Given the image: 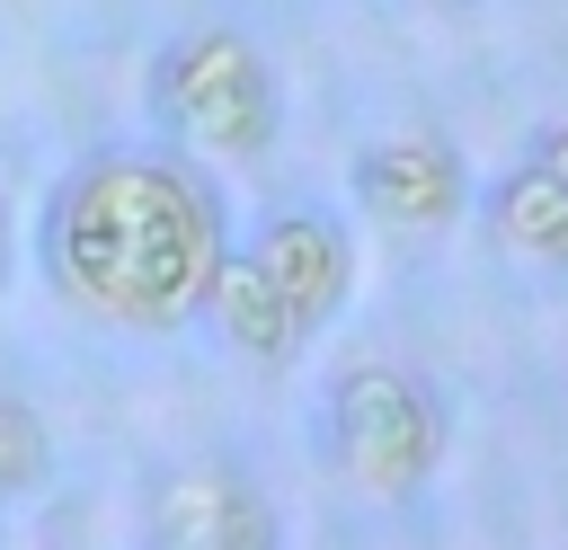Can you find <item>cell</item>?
<instances>
[{
    "instance_id": "obj_3",
    "label": "cell",
    "mask_w": 568,
    "mask_h": 550,
    "mask_svg": "<svg viewBox=\"0 0 568 550\" xmlns=\"http://www.w3.org/2000/svg\"><path fill=\"white\" fill-rule=\"evenodd\" d=\"M320 435H328V461H337L364 497H408V488H426V470L444 461V408L426 399V381H408V373H390V364L337 373Z\"/></svg>"
},
{
    "instance_id": "obj_7",
    "label": "cell",
    "mask_w": 568,
    "mask_h": 550,
    "mask_svg": "<svg viewBox=\"0 0 568 550\" xmlns=\"http://www.w3.org/2000/svg\"><path fill=\"white\" fill-rule=\"evenodd\" d=\"M204 319L222 328V346L231 355H248V364H293L302 355V319H293V302L266 284V266L248 257V248H231L222 266H213V293H204Z\"/></svg>"
},
{
    "instance_id": "obj_8",
    "label": "cell",
    "mask_w": 568,
    "mask_h": 550,
    "mask_svg": "<svg viewBox=\"0 0 568 550\" xmlns=\"http://www.w3.org/2000/svg\"><path fill=\"white\" fill-rule=\"evenodd\" d=\"M488 240L506 257H568V186L541 160H524L515 177L488 186Z\"/></svg>"
},
{
    "instance_id": "obj_10",
    "label": "cell",
    "mask_w": 568,
    "mask_h": 550,
    "mask_svg": "<svg viewBox=\"0 0 568 550\" xmlns=\"http://www.w3.org/2000/svg\"><path fill=\"white\" fill-rule=\"evenodd\" d=\"M532 160H541V169H550V177H559V186H568V124H550V133H541V151H532Z\"/></svg>"
},
{
    "instance_id": "obj_2",
    "label": "cell",
    "mask_w": 568,
    "mask_h": 550,
    "mask_svg": "<svg viewBox=\"0 0 568 550\" xmlns=\"http://www.w3.org/2000/svg\"><path fill=\"white\" fill-rule=\"evenodd\" d=\"M151 115L169 124L178 151L195 160H257L284 124V98H275V71L248 35L231 27H195L160 53L151 71Z\"/></svg>"
},
{
    "instance_id": "obj_11",
    "label": "cell",
    "mask_w": 568,
    "mask_h": 550,
    "mask_svg": "<svg viewBox=\"0 0 568 550\" xmlns=\"http://www.w3.org/2000/svg\"><path fill=\"white\" fill-rule=\"evenodd\" d=\"M0 275H9V213H0Z\"/></svg>"
},
{
    "instance_id": "obj_9",
    "label": "cell",
    "mask_w": 568,
    "mask_h": 550,
    "mask_svg": "<svg viewBox=\"0 0 568 550\" xmlns=\"http://www.w3.org/2000/svg\"><path fill=\"white\" fill-rule=\"evenodd\" d=\"M44 417L18 399V390H0V497H18V488H36L44 479Z\"/></svg>"
},
{
    "instance_id": "obj_5",
    "label": "cell",
    "mask_w": 568,
    "mask_h": 550,
    "mask_svg": "<svg viewBox=\"0 0 568 550\" xmlns=\"http://www.w3.org/2000/svg\"><path fill=\"white\" fill-rule=\"evenodd\" d=\"M355 204L382 231H444L462 213V151L444 133H390L355 151Z\"/></svg>"
},
{
    "instance_id": "obj_6",
    "label": "cell",
    "mask_w": 568,
    "mask_h": 550,
    "mask_svg": "<svg viewBox=\"0 0 568 550\" xmlns=\"http://www.w3.org/2000/svg\"><path fill=\"white\" fill-rule=\"evenodd\" d=\"M248 257L266 266V284L293 302L302 328L337 319V302H346V284H355V248H346V231H337L328 213H311V204L275 213V222L248 240Z\"/></svg>"
},
{
    "instance_id": "obj_1",
    "label": "cell",
    "mask_w": 568,
    "mask_h": 550,
    "mask_svg": "<svg viewBox=\"0 0 568 550\" xmlns=\"http://www.w3.org/2000/svg\"><path fill=\"white\" fill-rule=\"evenodd\" d=\"M36 248L71 310L106 328H178L204 310L213 266L231 257V222L186 160L98 151L53 186Z\"/></svg>"
},
{
    "instance_id": "obj_4",
    "label": "cell",
    "mask_w": 568,
    "mask_h": 550,
    "mask_svg": "<svg viewBox=\"0 0 568 550\" xmlns=\"http://www.w3.org/2000/svg\"><path fill=\"white\" fill-rule=\"evenodd\" d=\"M151 550H275V506L231 461H178L142 497Z\"/></svg>"
}]
</instances>
